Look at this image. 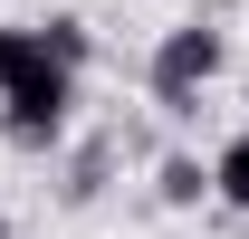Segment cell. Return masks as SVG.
Returning <instances> with one entry per match:
<instances>
[{
    "label": "cell",
    "mask_w": 249,
    "mask_h": 239,
    "mask_svg": "<svg viewBox=\"0 0 249 239\" xmlns=\"http://www.w3.org/2000/svg\"><path fill=\"white\" fill-rule=\"evenodd\" d=\"M220 67H230V38H220L211 19L163 29V38H154V96H163V115H192V105L220 86Z\"/></svg>",
    "instance_id": "obj_1"
},
{
    "label": "cell",
    "mask_w": 249,
    "mask_h": 239,
    "mask_svg": "<svg viewBox=\"0 0 249 239\" xmlns=\"http://www.w3.org/2000/svg\"><path fill=\"white\" fill-rule=\"evenodd\" d=\"M67 115H77V77H67V67H48V77H29V86L0 96V134L19 153H48L67 134Z\"/></svg>",
    "instance_id": "obj_2"
},
{
    "label": "cell",
    "mask_w": 249,
    "mask_h": 239,
    "mask_svg": "<svg viewBox=\"0 0 249 239\" xmlns=\"http://www.w3.org/2000/svg\"><path fill=\"white\" fill-rule=\"evenodd\" d=\"M48 38H38V19H0V96L10 86H29V77H48Z\"/></svg>",
    "instance_id": "obj_3"
},
{
    "label": "cell",
    "mask_w": 249,
    "mask_h": 239,
    "mask_svg": "<svg viewBox=\"0 0 249 239\" xmlns=\"http://www.w3.org/2000/svg\"><path fill=\"white\" fill-rule=\"evenodd\" d=\"M211 201H230V210H249V124L230 134V144L211 153Z\"/></svg>",
    "instance_id": "obj_4"
},
{
    "label": "cell",
    "mask_w": 249,
    "mask_h": 239,
    "mask_svg": "<svg viewBox=\"0 0 249 239\" xmlns=\"http://www.w3.org/2000/svg\"><path fill=\"white\" fill-rule=\"evenodd\" d=\"M154 191L173 210H192V201H211V163H192V153H163V172H154Z\"/></svg>",
    "instance_id": "obj_5"
},
{
    "label": "cell",
    "mask_w": 249,
    "mask_h": 239,
    "mask_svg": "<svg viewBox=\"0 0 249 239\" xmlns=\"http://www.w3.org/2000/svg\"><path fill=\"white\" fill-rule=\"evenodd\" d=\"M38 38H48V58H58L67 77L96 58V29H87V19H67V10H58V19H38Z\"/></svg>",
    "instance_id": "obj_6"
},
{
    "label": "cell",
    "mask_w": 249,
    "mask_h": 239,
    "mask_svg": "<svg viewBox=\"0 0 249 239\" xmlns=\"http://www.w3.org/2000/svg\"><path fill=\"white\" fill-rule=\"evenodd\" d=\"M0 239H10V220H0Z\"/></svg>",
    "instance_id": "obj_7"
}]
</instances>
